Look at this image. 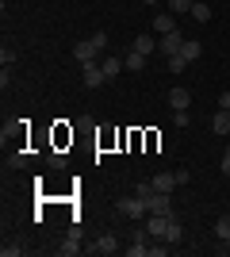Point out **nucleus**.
<instances>
[{
	"mask_svg": "<svg viewBox=\"0 0 230 257\" xmlns=\"http://www.w3.org/2000/svg\"><path fill=\"white\" fill-rule=\"evenodd\" d=\"M219 107H226V111H230V88H226V92H219Z\"/></svg>",
	"mask_w": 230,
	"mask_h": 257,
	"instance_id": "nucleus-29",
	"label": "nucleus"
},
{
	"mask_svg": "<svg viewBox=\"0 0 230 257\" xmlns=\"http://www.w3.org/2000/svg\"><path fill=\"white\" fill-rule=\"evenodd\" d=\"M192 20H196V23L211 20V4H207V0H196V4H192Z\"/></svg>",
	"mask_w": 230,
	"mask_h": 257,
	"instance_id": "nucleus-18",
	"label": "nucleus"
},
{
	"mask_svg": "<svg viewBox=\"0 0 230 257\" xmlns=\"http://www.w3.org/2000/svg\"><path fill=\"white\" fill-rule=\"evenodd\" d=\"M180 46H184V35H180V31H169V35H161V39H157V50H161L165 58L180 54Z\"/></svg>",
	"mask_w": 230,
	"mask_h": 257,
	"instance_id": "nucleus-4",
	"label": "nucleus"
},
{
	"mask_svg": "<svg viewBox=\"0 0 230 257\" xmlns=\"http://www.w3.org/2000/svg\"><path fill=\"white\" fill-rule=\"evenodd\" d=\"M180 238H184V223H180L176 215H169V230H165V242H169V246H176Z\"/></svg>",
	"mask_w": 230,
	"mask_h": 257,
	"instance_id": "nucleus-13",
	"label": "nucleus"
},
{
	"mask_svg": "<svg viewBox=\"0 0 230 257\" xmlns=\"http://www.w3.org/2000/svg\"><path fill=\"white\" fill-rule=\"evenodd\" d=\"M180 54H184L188 62H196L199 54H203V46H199V43H196V39H184V46H180Z\"/></svg>",
	"mask_w": 230,
	"mask_h": 257,
	"instance_id": "nucleus-20",
	"label": "nucleus"
},
{
	"mask_svg": "<svg viewBox=\"0 0 230 257\" xmlns=\"http://www.w3.org/2000/svg\"><path fill=\"white\" fill-rule=\"evenodd\" d=\"M96 58H100V50L92 46V39H85V43H77V46H73V62L88 65V62H96Z\"/></svg>",
	"mask_w": 230,
	"mask_h": 257,
	"instance_id": "nucleus-6",
	"label": "nucleus"
},
{
	"mask_svg": "<svg viewBox=\"0 0 230 257\" xmlns=\"http://www.w3.org/2000/svg\"><path fill=\"white\" fill-rule=\"evenodd\" d=\"M192 4H196V0H169V12L180 16V12H192Z\"/></svg>",
	"mask_w": 230,
	"mask_h": 257,
	"instance_id": "nucleus-23",
	"label": "nucleus"
},
{
	"mask_svg": "<svg viewBox=\"0 0 230 257\" xmlns=\"http://www.w3.org/2000/svg\"><path fill=\"white\" fill-rule=\"evenodd\" d=\"M81 69H85V77H81V81H85V88H100V85H108V77H104V69H100L96 62L81 65Z\"/></svg>",
	"mask_w": 230,
	"mask_h": 257,
	"instance_id": "nucleus-5",
	"label": "nucleus"
},
{
	"mask_svg": "<svg viewBox=\"0 0 230 257\" xmlns=\"http://www.w3.org/2000/svg\"><path fill=\"white\" fill-rule=\"evenodd\" d=\"M211 131H215V135H230V111L226 107H219V111L211 115Z\"/></svg>",
	"mask_w": 230,
	"mask_h": 257,
	"instance_id": "nucleus-12",
	"label": "nucleus"
},
{
	"mask_svg": "<svg viewBox=\"0 0 230 257\" xmlns=\"http://www.w3.org/2000/svg\"><path fill=\"white\" fill-rule=\"evenodd\" d=\"M188 104H192V92L176 85L173 92H169V107H173V111H188Z\"/></svg>",
	"mask_w": 230,
	"mask_h": 257,
	"instance_id": "nucleus-8",
	"label": "nucleus"
},
{
	"mask_svg": "<svg viewBox=\"0 0 230 257\" xmlns=\"http://www.w3.org/2000/svg\"><path fill=\"white\" fill-rule=\"evenodd\" d=\"M146 207H150V215H173V192H153Z\"/></svg>",
	"mask_w": 230,
	"mask_h": 257,
	"instance_id": "nucleus-3",
	"label": "nucleus"
},
{
	"mask_svg": "<svg viewBox=\"0 0 230 257\" xmlns=\"http://www.w3.org/2000/svg\"><path fill=\"white\" fill-rule=\"evenodd\" d=\"M8 165H12V169L27 165V150H12V154H8Z\"/></svg>",
	"mask_w": 230,
	"mask_h": 257,
	"instance_id": "nucleus-24",
	"label": "nucleus"
},
{
	"mask_svg": "<svg viewBox=\"0 0 230 257\" xmlns=\"http://www.w3.org/2000/svg\"><path fill=\"white\" fill-rule=\"evenodd\" d=\"M215 238H219V242H230V215H219V219H215Z\"/></svg>",
	"mask_w": 230,
	"mask_h": 257,
	"instance_id": "nucleus-19",
	"label": "nucleus"
},
{
	"mask_svg": "<svg viewBox=\"0 0 230 257\" xmlns=\"http://www.w3.org/2000/svg\"><path fill=\"white\" fill-rule=\"evenodd\" d=\"M85 249H88V253H104V257H108V253L119 249V238H115V234H100L96 246H85Z\"/></svg>",
	"mask_w": 230,
	"mask_h": 257,
	"instance_id": "nucleus-7",
	"label": "nucleus"
},
{
	"mask_svg": "<svg viewBox=\"0 0 230 257\" xmlns=\"http://www.w3.org/2000/svg\"><path fill=\"white\" fill-rule=\"evenodd\" d=\"M153 31H161V35L176 31V16H173L169 8H165V12H157V16H153Z\"/></svg>",
	"mask_w": 230,
	"mask_h": 257,
	"instance_id": "nucleus-10",
	"label": "nucleus"
},
{
	"mask_svg": "<svg viewBox=\"0 0 230 257\" xmlns=\"http://www.w3.org/2000/svg\"><path fill=\"white\" fill-rule=\"evenodd\" d=\"M100 69H104V77H108V81H115L127 65H123V58H104V62H100Z\"/></svg>",
	"mask_w": 230,
	"mask_h": 257,
	"instance_id": "nucleus-14",
	"label": "nucleus"
},
{
	"mask_svg": "<svg viewBox=\"0 0 230 257\" xmlns=\"http://www.w3.org/2000/svg\"><path fill=\"white\" fill-rule=\"evenodd\" d=\"M146 62H150V58H146V54H138V50H131L127 58H123V65H127L131 73H142V69H146Z\"/></svg>",
	"mask_w": 230,
	"mask_h": 257,
	"instance_id": "nucleus-16",
	"label": "nucleus"
},
{
	"mask_svg": "<svg viewBox=\"0 0 230 257\" xmlns=\"http://www.w3.org/2000/svg\"><path fill=\"white\" fill-rule=\"evenodd\" d=\"M146 230H150L153 238H165V230H169V215H146Z\"/></svg>",
	"mask_w": 230,
	"mask_h": 257,
	"instance_id": "nucleus-11",
	"label": "nucleus"
},
{
	"mask_svg": "<svg viewBox=\"0 0 230 257\" xmlns=\"http://www.w3.org/2000/svg\"><path fill=\"white\" fill-rule=\"evenodd\" d=\"M150 181H153L157 192H173L176 188V173H157V177H150Z\"/></svg>",
	"mask_w": 230,
	"mask_h": 257,
	"instance_id": "nucleus-15",
	"label": "nucleus"
},
{
	"mask_svg": "<svg viewBox=\"0 0 230 257\" xmlns=\"http://www.w3.org/2000/svg\"><path fill=\"white\" fill-rule=\"evenodd\" d=\"M222 177H230V150L222 154Z\"/></svg>",
	"mask_w": 230,
	"mask_h": 257,
	"instance_id": "nucleus-30",
	"label": "nucleus"
},
{
	"mask_svg": "<svg viewBox=\"0 0 230 257\" xmlns=\"http://www.w3.org/2000/svg\"><path fill=\"white\" fill-rule=\"evenodd\" d=\"M134 50H138V54H146V58H150V54L157 50V39H153V35H134Z\"/></svg>",
	"mask_w": 230,
	"mask_h": 257,
	"instance_id": "nucleus-17",
	"label": "nucleus"
},
{
	"mask_svg": "<svg viewBox=\"0 0 230 257\" xmlns=\"http://www.w3.org/2000/svg\"><path fill=\"white\" fill-rule=\"evenodd\" d=\"M50 165H54V169H66V154L54 150V154H50Z\"/></svg>",
	"mask_w": 230,
	"mask_h": 257,
	"instance_id": "nucleus-27",
	"label": "nucleus"
},
{
	"mask_svg": "<svg viewBox=\"0 0 230 257\" xmlns=\"http://www.w3.org/2000/svg\"><path fill=\"white\" fill-rule=\"evenodd\" d=\"M188 65H192V62H188L184 54H173V58H169V69H173V73H184Z\"/></svg>",
	"mask_w": 230,
	"mask_h": 257,
	"instance_id": "nucleus-22",
	"label": "nucleus"
},
{
	"mask_svg": "<svg viewBox=\"0 0 230 257\" xmlns=\"http://www.w3.org/2000/svg\"><path fill=\"white\" fill-rule=\"evenodd\" d=\"M173 123H176V127H188L192 119H188V111H173Z\"/></svg>",
	"mask_w": 230,
	"mask_h": 257,
	"instance_id": "nucleus-28",
	"label": "nucleus"
},
{
	"mask_svg": "<svg viewBox=\"0 0 230 257\" xmlns=\"http://www.w3.org/2000/svg\"><path fill=\"white\" fill-rule=\"evenodd\" d=\"M150 230H146V226H134V230H131V246H127V253H131V257H146V253H150Z\"/></svg>",
	"mask_w": 230,
	"mask_h": 257,
	"instance_id": "nucleus-2",
	"label": "nucleus"
},
{
	"mask_svg": "<svg viewBox=\"0 0 230 257\" xmlns=\"http://www.w3.org/2000/svg\"><path fill=\"white\" fill-rule=\"evenodd\" d=\"M115 211L127 215L131 223H138V219H146V215H150V207H146V200H138V196H123L119 204H115Z\"/></svg>",
	"mask_w": 230,
	"mask_h": 257,
	"instance_id": "nucleus-1",
	"label": "nucleus"
},
{
	"mask_svg": "<svg viewBox=\"0 0 230 257\" xmlns=\"http://www.w3.org/2000/svg\"><path fill=\"white\" fill-rule=\"evenodd\" d=\"M58 253H62V257H69V253H81V230H77V226L69 230L66 238H62V246H58Z\"/></svg>",
	"mask_w": 230,
	"mask_h": 257,
	"instance_id": "nucleus-9",
	"label": "nucleus"
},
{
	"mask_svg": "<svg viewBox=\"0 0 230 257\" xmlns=\"http://www.w3.org/2000/svg\"><path fill=\"white\" fill-rule=\"evenodd\" d=\"M0 253H4V257H20L23 246H20V242H4V246H0Z\"/></svg>",
	"mask_w": 230,
	"mask_h": 257,
	"instance_id": "nucleus-25",
	"label": "nucleus"
},
{
	"mask_svg": "<svg viewBox=\"0 0 230 257\" xmlns=\"http://www.w3.org/2000/svg\"><path fill=\"white\" fill-rule=\"evenodd\" d=\"M153 192H157V188H153V181H138V184H134V196H138V200H150Z\"/></svg>",
	"mask_w": 230,
	"mask_h": 257,
	"instance_id": "nucleus-21",
	"label": "nucleus"
},
{
	"mask_svg": "<svg viewBox=\"0 0 230 257\" xmlns=\"http://www.w3.org/2000/svg\"><path fill=\"white\" fill-rule=\"evenodd\" d=\"M142 4H161V0H142Z\"/></svg>",
	"mask_w": 230,
	"mask_h": 257,
	"instance_id": "nucleus-31",
	"label": "nucleus"
},
{
	"mask_svg": "<svg viewBox=\"0 0 230 257\" xmlns=\"http://www.w3.org/2000/svg\"><path fill=\"white\" fill-rule=\"evenodd\" d=\"M92 46H96V50H108V35L96 31V35H92Z\"/></svg>",
	"mask_w": 230,
	"mask_h": 257,
	"instance_id": "nucleus-26",
	"label": "nucleus"
}]
</instances>
